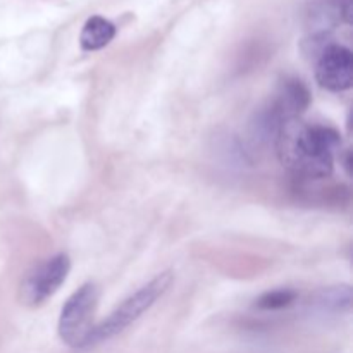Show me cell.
<instances>
[{
	"label": "cell",
	"mask_w": 353,
	"mask_h": 353,
	"mask_svg": "<svg viewBox=\"0 0 353 353\" xmlns=\"http://www.w3.org/2000/svg\"><path fill=\"white\" fill-rule=\"evenodd\" d=\"M316 303L321 309L336 310V312L347 310L352 305V290L348 286H336V288L323 290L319 296H317Z\"/></svg>",
	"instance_id": "ba28073f"
},
{
	"label": "cell",
	"mask_w": 353,
	"mask_h": 353,
	"mask_svg": "<svg viewBox=\"0 0 353 353\" xmlns=\"http://www.w3.org/2000/svg\"><path fill=\"white\" fill-rule=\"evenodd\" d=\"M171 285L172 272L168 271L159 274L157 278H154L145 286H141L137 293L128 296L121 305H117L105 321L93 326V331L88 340V347L99 345L102 341H107L110 338L117 336L119 333H123L134 321L140 319L147 310H150L154 303L168 292Z\"/></svg>",
	"instance_id": "7a4b0ae2"
},
{
	"label": "cell",
	"mask_w": 353,
	"mask_h": 353,
	"mask_svg": "<svg viewBox=\"0 0 353 353\" xmlns=\"http://www.w3.org/2000/svg\"><path fill=\"white\" fill-rule=\"evenodd\" d=\"M116 37V26L102 16H92L83 26L79 43L83 50H100L107 47Z\"/></svg>",
	"instance_id": "52a82bcc"
},
{
	"label": "cell",
	"mask_w": 353,
	"mask_h": 353,
	"mask_svg": "<svg viewBox=\"0 0 353 353\" xmlns=\"http://www.w3.org/2000/svg\"><path fill=\"white\" fill-rule=\"evenodd\" d=\"M310 93L300 79H286L281 86L274 107L285 121L296 119L309 107Z\"/></svg>",
	"instance_id": "8992f818"
},
{
	"label": "cell",
	"mask_w": 353,
	"mask_h": 353,
	"mask_svg": "<svg viewBox=\"0 0 353 353\" xmlns=\"http://www.w3.org/2000/svg\"><path fill=\"white\" fill-rule=\"evenodd\" d=\"M69 271H71L69 255H54L26 276L24 283L21 285V300L28 305H41L64 285Z\"/></svg>",
	"instance_id": "277c9868"
},
{
	"label": "cell",
	"mask_w": 353,
	"mask_h": 353,
	"mask_svg": "<svg viewBox=\"0 0 353 353\" xmlns=\"http://www.w3.org/2000/svg\"><path fill=\"white\" fill-rule=\"evenodd\" d=\"M316 79L330 92H345L353 83V55L343 45H326L316 64Z\"/></svg>",
	"instance_id": "5b68a950"
},
{
	"label": "cell",
	"mask_w": 353,
	"mask_h": 353,
	"mask_svg": "<svg viewBox=\"0 0 353 353\" xmlns=\"http://www.w3.org/2000/svg\"><path fill=\"white\" fill-rule=\"evenodd\" d=\"M99 288L86 283L64 303L59 317V336L68 347L86 348L93 331V314L99 305Z\"/></svg>",
	"instance_id": "3957f363"
},
{
	"label": "cell",
	"mask_w": 353,
	"mask_h": 353,
	"mask_svg": "<svg viewBox=\"0 0 353 353\" xmlns=\"http://www.w3.org/2000/svg\"><path fill=\"white\" fill-rule=\"evenodd\" d=\"M296 300V293L293 290H274L257 300V307L262 310H281L292 305Z\"/></svg>",
	"instance_id": "9c48e42d"
},
{
	"label": "cell",
	"mask_w": 353,
	"mask_h": 353,
	"mask_svg": "<svg viewBox=\"0 0 353 353\" xmlns=\"http://www.w3.org/2000/svg\"><path fill=\"white\" fill-rule=\"evenodd\" d=\"M296 119L286 121L278 141L279 152L296 174L309 179H323L333 174L334 152L341 143L338 131L327 126L296 128Z\"/></svg>",
	"instance_id": "6da1fadb"
}]
</instances>
